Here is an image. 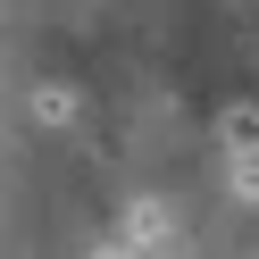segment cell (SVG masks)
<instances>
[{"label": "cell", "mask_w": 259, "mask_h": 259, "mask_svg": "<svg viewBox=\"0 0 259 259\" xmlns=\"http://www.w3.org/2000/svg\"><path fill=\"white\" fill-rule=\"evenodd\" d=\"M159 242H167V209L134 201V209H125V251H159Z\"/></svg>", "instance_id": "2"}, {"label": "cell", "mask_w": 259, "mask_h": 259, "mask_svg": "<svg viewBox=\"0 0 259 259\" xmlns=\"http://www.w3.org/2000/svg\"><path fill=\"white\" fill-rule=\"evenodd\" d=\"M218 151H226V159H259V101L218 109Z\"/></svg>", "instance_id": "1"}, {"label": "cell", "mask_w": 259, "mask_h": 259, "mask_svg": "<svg viewBox=\"0 0 259 259\" xmlns=\"http://www.w3.org/2000/svg\"><path fill=\"white\" fill-rule=\"evenodd\" d=\"M34 109H42V125H67V117H75V92H59V84H51Z\"/></svg>", "instance_id": "3"}]
</instances>
